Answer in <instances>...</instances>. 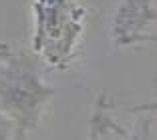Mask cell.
<instances>
[{"label":"cell","instance_id":"obj_1","mask_svg":"<svg viewBox=\"0 0 157 140\" xmlns=\"http://www.w3.org/2000/svg\"><path fill=\"white\" fill-rule=\"evenodd\" d=\"M51 92L38 84L30 64L8 62L0 70V102L10 112L30 120L36 116V108Z\"/></svg>","mask_w":157,"mask_h":140},{"label":"cell","instance_id":"obj_2","mask_svg":"<svg viewBox=\"0 0 157 140\" xmlns=\"http://www.w3.org/2000/svg\"><path fill=\"white\" fill-rule=\"evenodd\" d=\"M8 130H10V122L6 120L4 116H0V140H6Z\"/></svg>","mask_w":157,"mask_h":140},{"label":"cell","instance_id":"obj_3","mask_svg":"<svg viewBox=\"0 0 157 140\" xmlns=\"http://www.w3.org/2000/svg\"><path fill=\"white\" fill-rule=\"evenodd\" d=\"M155 38H157V36H155Z\"/></svg>","mask_w":157,"mask_h":140}]
</instances>
